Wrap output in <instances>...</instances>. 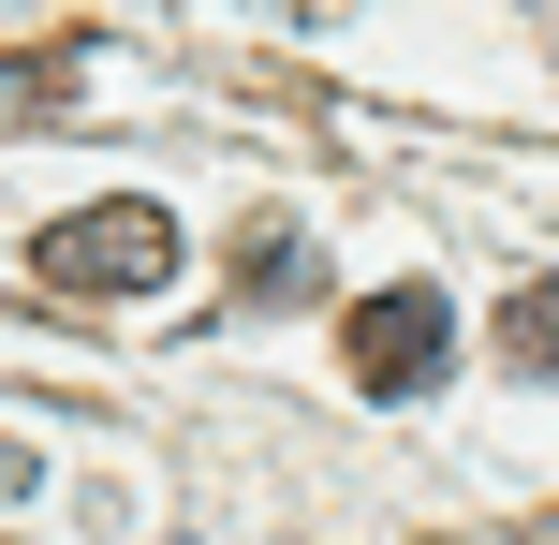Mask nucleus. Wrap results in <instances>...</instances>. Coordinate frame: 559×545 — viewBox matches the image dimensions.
<instances>
[{"label":"nucleus","mask_w":559,"mask_h":545,"mask_svg":"<svg viewBox=\"0 0 559 545\" xmlns=\"http://www.w3.org/2000/svg\"><path fill=\"white\" fill-rule=\"evenodd\" d=\"M29 265H45L59 295H147V281H177V222L163 206H74Z\"/></svg>","instance_id":"f257e3e1"},{"label":"nucleus","mask_w":559,"mask_h":545,"mask_svg":"<svg viewBox=\"0 0 559 545\" xmlns=\"http://www.w3.org/2000/svg\"><path fill=\"white\" fill-rule=\"evenodd\" d=\"M501 354H515L531 383H559V281H531V295L501 310Z\"/></svg>","instance_id":"7ed1b4c3"},{"label":"nucleus","mask_w":559,"mask_h":545,"mask_svg":"<svg viewBox=\"0 0 559 545\" xmlns=\"http://www.w3.org/2000/svg\"><path fill=\"white\" fill-rule=\"evenodd\" d=\"M442 354H456L442 281H383V295H354V383H368V399H413Z\"/></svg>","instance_id":"f03ea898"}]
</instances>
